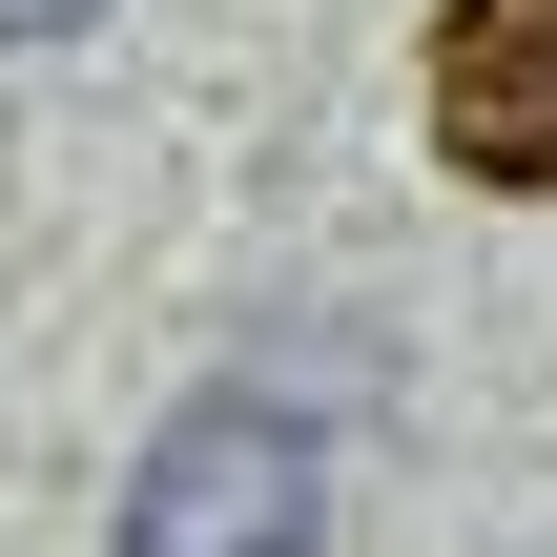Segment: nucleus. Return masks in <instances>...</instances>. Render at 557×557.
I'll return each mask as SVG.
<instances>
[{
    "label": "nucleus",
    "mask_w": 557,
    "mask_h": 557,
    "mask_svg": "<svg viewBox=\"0 0 557 557\" xmlns=\"http://www.w3.org/2000/svg\"><path fill=\"white\" fill-rule=\"evenodd\" d=\"M434 145H455V186L557 207V0H455L434 21Z\"/></svg>",
    "instance_id": "obj_2"
},
{
    "label": "nucleus",
    "mask_w": 557,
    "mask_h": 557,
    "mask_svg": "<svg viewBox=\"0 0 557 557\" xmlns=\"http://www.w3.org/2000/svg\"><path fill=\"white\" fill-rule=\"evenodd\" d=\"M331 537V455H310V413H269V393H186L145 455H124V537L103 557H310Z\"/></svg>",
    "instance_id": "obj_1"
},
{
    "label": "nucleus",
    "mask_w": 557,
    "mask_h": 557,
    "mask_svg": "<svg viewBox=\"0 0 557 557\" xmlns=\"http://www.w3.org/2000/svg\"><path fill=\"white\" fill-rule=\"evenodd\" d=\"M83 21H103V0H0V41H83Z\"/></svg>",
    "instance_id": "obj_3"
}]
</instances>
